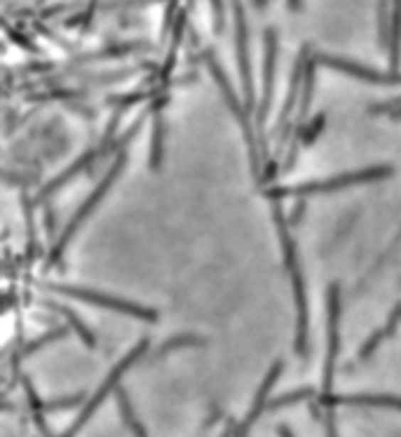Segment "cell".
Segmentation results:
<instances>
[{"mask_svg": "<svg viewBox=\"0 0 401 437\" xmlns=\"http://www.w3.org/2000/svg\"><path fill=\"white\" fill-rule=\"evenodd\" d=\"M277 433H279V437H294V435H291V431H289L287 426H279V428H277Z\"/></svg>", "mask_w": 401, "mask_h": 437, "instance_id": "27", "label": "cell"}, {"mask_svg": "<svg viewBox=\"0 0 401 437\" xmlns=\"http://www.w3.org/2000/svg\"><path fill=\"white\" fill-rule=\"evenodd\" d=\"M324 426H326V437H338V428H336V411H333V407H326V414H324Z\"/></svg>", "mask_w": 401, "mask_h": 437, "instance_id": "22", "label": "cell"}, {"mask_svg": "<svg viewBox=\"0 0 401 437\" xmlns=\"http://www.w3.org/2000/svg\"><path fill=\"white\" fill-rule=\"evenodd\" d=\"M164 99H157L153 104V137H151V153H148V167L160 169L162 153H164V118H162Z\"/></svg>", "mask_w": 401, "mask_h": 437, "instance_id": "11", "label": "cell"}, {"mask_svg": "<svg viewBox=\"0 0 401 437\" xmlns=\"http://www.w3.org/2000/svg\"><path fill=\"white\" fill-rule=\"evenodd\" d=\"M321 407H338V404H350V407H378V409H399L401 411V397L399 395H333L321 393L317 397Z\"/></svg>", "mask_w": 401, "mask_h": 437, "instance_id": "8", "label": "cell"}, {"mask_svg": "<svg viewBox=\"0 0 401 437\" xmlns=\"http://www.w3.org/2000/svg\"><path fill=\"white\" fill-rule=\"evenodd\" d=\"M68 334V327H57V330H50L47 334H43L41 339H36V341H31L28 346H23L21 353H17V357H14V367H17V362H21L23 357H28V355H33L38 353L41 348H45L47 343H52V341H59V339H64Z\"/></svg>", "mask_w": 401, "mask_h": 437, "instance_id": "15", "label": "cell"}, {"mask_svg": "<svg viewBox=\"0 0 401 437\" xmlns=\"http://www.w3.org/2000/svg\"><path fill=\"white\" fill-rule=\"evenodd\" d=\"M249 428H251V423L245 418L237 428H235V437H249Z\"/></svg>", "mask_w": 401, "mask_h": 437, "instance_id": "25", "label": "cell"}, {"mask_svg": "<svg viewBox=\"0 0 401 437\" xmlns=\"http://www.w3.org/2000/svg\"><path fill=\"white\" fill-rule=\"evenodd\" d=\"M202 343H204V339L195 337V334H178V337L169 339V341H164L162 346L157 348L155 357H162V355L171 353V350H176V348H183V346H202Z\"/></svg>", "mask_w": 401, "mask_h": 437, "instance_id": "17", "label": "cell"}, {"mask_svg": "<svg viewBox=\"0 0 401 437\" xmlns=\"http://www.w3.org/2000/svg\"><path fill=\"white\" fill-rule=\"evenodd\" d=\"M235 428H237V426H235L232 421H228V431L223 433V437H235Z\"/></svg>", "mask_w": 401, "mask_h": 437, "instance_id": "26", "label": "cell"}, {"mask_svg": "<svg viewBox=\"0 0 401 437\" xmlns=\"http://www.w3.org/2000/svg\"><path fill=\"white\" fill-rule=\"evenodd\" d=\"M43 287L47 292L64 294V296H70V299H77V301L92 303V306L113 310V313L144 320V322H155L157 320V310L139 306V303H132V301H124V299H117V296H113V294L94 292V290H87V287H73V285H43Z\"/></svg>", "mask_w": 401, "mask_h": 437, "instance_id": "3", "label": "cell"}, {"mask_svg": "<svg viewBox=\"0 0 401 437\" xmlns=\"http://www.w3.org/2000/svg\"><path fill=\"white\" fill-rule=\"evenodd\" d=\"M57 214H54V209L47 205L45 207V228H47V233H50V236H54V233H57V218H54Z\"/></svg>", "mask_w": 401, "mask_h": 437, "instance_id": "23", "label": "cell"}, {"mask_svg": "<svg viewBox=\"0 0 401 437\" xmlns=\"http://www.w3.org/2000/svg\"><path fill=\"white\" fill-rule=\"evenodd\" d=\"M303 212H305V202L303 200H298L296 205H294V212H291V218H289V223L291 226H298L303 221Z\"/></svg>", "mask_w": 401, "mask_h": 437, "instance_id": "24", "label": "cell"}, {"mask_svg": "<svg viewBox=\"0 0 401 437\" xmlns=\"http://www.w3.org/2000/svg\"><path fill=\"white\" fill-rule=\"evenodd\" d=\"M115 395H117V407H120V414H122L124 423H127V428L132 431V435H134V437H148V435H146V428L139 423L137 414H134V407H132L127 393H124L122 388H117Z\"/></svg>", "mask_w": 401, "mask_h": 437, "instance_id": "14", "label": "cell"}, {"mask_svg": "<svg viewBox=\"0 0 401 437\" xmlns=\"http://www.w3.org/2000/svg\"><path fill=\"white\" fill-rule=\"evenodd\" d=\"M272 83H274V36L267 33V50H265V83H263V99L258 104L256 127H261L267 118V111L272 106Z\"/></svg>", "mask_w": 401, "mask_h": 437, "instance_id": "10", "label": "cell"}, {"mask_svg": "<svg viewBox=\"0 0 401 437\" xmlns=\"http://www.w3.org/2000/svg\"><path fill=\"white\" fill-rule=\"evenodd\" d=\"M124 162H127V153L120 151V153H117V158L113 160V167L106 172V177L101 179V181H99L97 186H94V191L87 195V200L82 202L80 209H77V212L73 214V218H70V221H68V226L64 228V233H61V238L57 240V245L52 247L50 266H54V263H59V261H61V254H64V249L68 247L70 240H73V236L77 233V228H80V226L85 223V218H87V216L94 212V209H97V205L101 202V198H104V195L108 193V189H111V186L117 181L120 172L124 169Z\"/></svg>", "mask_w": 401, "mask_h": 437, "instance_id": "2", "label": "cell"}, {"mask_svg": "<svg viewBox=\"0 0 401 437\" xmlns=\"http://www.w3.org/2000/svg\"><path fill=\"white\" fill-rule=\"evenodd\" d=\"M291 275V287H294V299H296V355H301L303 360L308 357V332H310V313H308V294H305V278L301 263H296L294 268H289Z\"/></svg>", "mask_w": 401, "mask_h": 437, "instance_id": "6", "label": "cell"}, {"mask_svg": "<svg viewBox=\"0 0 401 437\" xmlns=\"http://www.w3.org/2000/svg\"><path fill=\"white\" fill-rule=\"evenodd\" d=\"M338 348H341V287L333 283L328 287V353H326L321 393H331V388H333Z\"/></svg>", "mask_w": 401, "mask_h": 437, "instance_id": "5", "label": "cell"}, {"mask_svg": "<svg viewBox=\"0 0 401 437\" xmlns=\"http://www.w3.org/2000/svg\"><path fill=\"white\" fill-rule=\"evenodd\" d=\"M321 127H324V115H317V118H312L308 125H303V127H301V144L303 146L312 144V139L319 135Z\"/></svg>", "mask_w": 401, "mask_h": 437, "instance_id": "20", "label": "cell"}, {"mask_svg": "<svg viewBox=\"0 0 401 437\" xmlns=\"http://www.w3.org/2000/svg\"><path fill=\"white\" fill-rule=\"evenodd\" d=\"M43 306L52 308V310H57L59 315H64V317L68 320V327H70V330H75V334L85 341V346H87V348H94V346H97V337H94V332H90V327L85 325L82 320L77 317L70 308L61 306V303H52V301H43Z\"/></svg>", "mask_w": 401, "mask_h": 437, "instance_id": "13", "label": "cell"}, {"mask_svg": "<svg viewBox=\"0 0 401 437\" xmlns=\"http://www.w3.org/2000/svg\"><path fill=\"white\" fill-rule=\"evenodd\" d=\"M21 205H23V214H26V226H28V252L33 254L36 249V240H33V207H31V198L23 195L21 198Z\"/></svg>", "mask_w": 401, "mask_h": 437, "instance_id": "21", "label": "cell"}, {"mask_svg": "<svg viewBox=\"0 0 401 437\" xmlns=\"http://www.w3.org/2000/svg\"><path fill=\"white\" fill-rule=\"evenodd\" d=\"M317 61H321L324 66L333 68V71H343L348 75H355L359 80L364 83H375V85H401V73L392 71V73H380L375 68H368L364 64H355V61H348V59H333V57H326L321 54L317 57Z\"/></svg>", "mask_w": 401, "mask_h": 437, "instance_id": "7", "label": "cell"}, {"mask_svg": "<svg viewBox=\"0 0 401 437\" xmlns=\"http://www.w3.org/2000/svg\"><path fill=\"white\" fill-rule=\"evenodd\" d=\"M146 348H148V339H141V341L137 343V346L132 348V353H127V355L122 357V362H117V364H115V369H113L111 374H108V379L104 381V384H101V388L97 390V393H94V397L87 402V407H85V409L80 411V416H77V418L73 421V423H70V428H68V431H66L64 435H61V437H75L77 433L82 431V426L87 423V421L94 416V414H97V409L101 407V402H104L106 397H108V393H113V390H117V381H120L122 374L127 372L129 367H132L134 362H137L141 355L146 353Z\"/></svg>", "mask_w": 401, "mask_h": 437, "instance_id": "4", "label": "cell"}, {"mask_svg": "<svg viewBox=\"0 0 401 437\" xmlns=\"http://www.w3.org/2000/svg\"><path fill=\"white\" fill-rule=\"evenodd\" d=\"M82 402H85V393L68 395V397H61V400L43 402V411H61V409H70V407H77V404H82Z\"/></svg>", "mask_w": 401, "mask_h": 437, "instance_id": "18", "label": "cell"}, {"mask_svg": "<svg viewBox=\"0 0 401 437\" xmlns=\"http://www.w3.org/2000/svg\"><path fill=\"white\" fill-rule=\"evenodd\" d=\"M392 174H395V169H392L390 165L364 167V169L345 172V174H336V177H328V179H312V181H303V184H296V186H274V189H267L265 195L270 200H282V198H289V195L308 198V195H317V193H333V191L350 189V186L380 181V179H387Z\"/></svg>", "mask_w": 401, "mask_h": 437, "instance_id": "1", "label": "cell"}, {"mask_svg": "<svg viewBox=\"0 0 401 437\" xmlns=\"http://www.w3.org/2000/svg\"><path fill=\"white\" fill-rule=\"evenodd\" d=\"M310 397H314V390L312 388H301V390H291V393L287 395H279L274 397V400L267 402L265 409H282V407H289V404H296V402H303V400H310Z\"/></svg>", "mask_w": 401, "mask_h": 437, "instance_id": "16", "label": "cell"}, {"mask_svg": "<svg viewBox=\"0 0 401 437\" xmlns=\"http://www.w3.org/2000/svg\"><path fill=\"white\" fill-rule=\"evenodd\" d=\"M387 339V334H385V327L383 330H375L371 337H368V341L364 343V346H361V350H359V360H368V357L373 355V350L380 346V343Z\"/></svg>", "mask_w": 401, "mask_h": 437, "instance_id": "19", "label": "cell"}, {"mask_svg": "<svg viewBox=\"0 0 401 437\" xmlns=\"http://www.w3.org/2000/svg\"><path fill=\"white\" fill-rule=\"evenodd\" d=\"M282 372H284V362H274V364L270 367V372L265 374L263 384H261V388H258V393H256V397H254V404H251V409H249V414H247L249 423H254V421L263 414V409L267 407V395H270L274 381H277V377H279Z\"/></svg>", "mask_w": 401, "mask_h": 437, "instance_id": "12", "label": "cell"}, {"mask_svg": "<svg viewBox=\"0 0 401 437\" xmlns=\"http://www.w3.org/2000/svg\"><path fill=\"white\" fill-rule=\"evenodd\" d=\"M99 158H101V151H99V148H97V151H94V148H92V151H87V153H85L82 158H77V160H75L73 165H70V167H68L66 172H61L59 177H54L50 184H47V186H43V191L38 193V202H45V200L50 198V195H52L54 191H59L61 186H66V184L70 181V179H73V177L82 174V172L87 169V167H92L94 162H97Z\"/></svg>", "mask_w": 401, "mask_h": 437, "instance_id": "9", "label": "cell"}]
</instances>
